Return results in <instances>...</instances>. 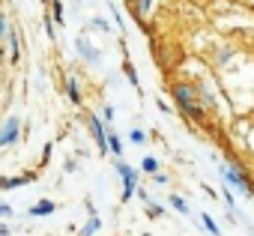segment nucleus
I'll list each match as a JSON object with an SVG mask.
<instances>
[{"instance_id":"f257e3e1","label":"nucleus","mask_w":254,"mask_h":236,"mask_svg":"<svg viewBox=\"0 0 254 236\" xmlns=\"http://www.w3.org/2000/svg\"><path fill=\"white\" fill-rule=\"evenodd\" d=\"M174 99H177V105H180V111L189 117V120H194V123H203V102H200V93H197V87L194 84H174Z\"/></svg>"},{"instance_id":"f03ea898","label":"nucleus","mask_w":254,"mask_h":236,"mask_svg":"<svg viewBox=\"0 0 254 236\" xmlns=\"http://www.w3.org/2000/svg\"><path fill=\"white\" fill-rule=\"evenodd\" d=\"M221 177H224V182H230L233 188H239V191H251V179H248V174H245L236 162H227V165L221 168Z\"/></svg>"},{"instance_id":"7ed1b4c3","label":"nucleus","mask_w":254,"mask_h":236,"mask_svg":"<svg viewBox=\"0 0 254 236\" xmlns=\"http://www.w3.org/2000/svg\"><path fill=\"white\" fill-rule=\"evenodd\" d=\"M117 174L123 179V200H132V194L138 191V171L126 162H117Z\"/></svg>"},{"instance_id":"20e7f679","label":"nucleus","mask_w":254,"mask_h":236,"mask_svg":"<svg viewBox=\"0 0 254 236\" xmlns=\"http://www.w3.org/2000/svg\"><path fill=\"white\" fill-rule=\"evenodd\" d=\"M87 126H90V135L96 138V147L99 153H108V135H105V120H99L96 114L87 117Z\"/></svg>"},{"instance_id":"39448f33","label":"nucleus","mask_w":254,"mask_h":236,"mask_svg":"<svg viewBox=\"0 0 254 236\" xmlns=\"http://www.w3.org/2000/svg\"><path fill=\"white\" fill-rule=\"evenodd\" d=\"M18 135H21V123L15 120V117H9V120L3 123V129H0V147L15 144V141H18Z\"/></svg>"},{"instance_id":"423d86ee","label":"nucleus","mask_w":254,"mask_h":236,"mask_svg":"<svg viewBox=\"0 0 254 236\" xmlns=\"http://www.w3.org/2000/svg\"><path fill=\"white\" fill-rule=\"evenodd\" d=\"M75 48H78L81 60H87L90 66H96V63H99V54H96V48H93V45H90L84 36H78V39H75Z\"/></svg>"},{"instance_id":"0eeeda50","label":"nucleus","mask_w":254,"mask_h":236,"mask_svg":"<svg viewBox=\"0 0 254 236\" xmlns=\"http://www.w3.org/2000/svg\"><path fill=\"white\" fill-rule=\"evenodd\" d=\"M3 42H6V54H9V60H12V63H18V57H21V51H18V33L12 30Z\"/></svg>"},{"instance_id":"6e6552de","label":"nucleus","mask_w":254,"mask_h":236,"mask_svg":"<svg viewBox=\"0 0 254 236\" xmlns=\"http://www.w3.org/2000/svg\"><path fill=\"white\" fill-rule=\"evenodd\" d=\"M66 93L75 105H81V90H78V78L75 75H66Z\"/></svg>"},{"instance_id":"1a4fd4ad","label":"nucleus","mask_w":254,"mask_h":236,"mask_svg":"<svg viewBox=\"0 0 254 236\" xmlns=\"http://www.w3.org/2000/svg\"><path fill=\"white\" fill-rule=\"evenodd\" d=\"M99 224H102V221H99V215H96V209L90 206V221L84 224V230H81V236H93V233L99 230Z\"/></svg>"},{"instance_id":"9d476101","label":"nucleus","mask_w":254,"mask_h":236,"mask_svg":"<svg viewBox=\"0 0 254 236\" xmlns=\"http://www.w3.org/2000/svg\"><path fill=\"white\" fill-rule=\"evenodd\" d=\"M54 209H57V206H54L51 200H39V203H36V206L30 209V215H33V218H36V215H51Z\"/></svg>"},{"instance_id":"9b49d317","label":"nucleus","mask_w":254,"mask_h":236,"mask_svg":"<svg viewBox=\"0 0 254 236\" xmlns=\"http://www.w3.org/2000/svg\"><path fill=\"white\" fill-rule=\"evenodd\" d=\"M51 18H54V24H60L63 27V21H66V15H63V3H60V0H51Z\"/></svg>"},{"instance_id":"f8f14e48","label":"nucleus","mask_w":254,"mask_h":236,"mask_svg":"<svg viewBox=\"0 0 254 236\" xmlns=\"http://www.w3.org/2000/svg\"><path fill=\"white\" fill-rule=\"evenodd\" d=\"M153 3H156V0H129V6H135V12H138V15H150Z\"/></svg>"},{"instance_id":"ddd939ff","label":"nucleus","mask_w":254,"mask_h":236,"mask_svg":"<svg viewBox=\"0 0 254 236\" xmlns=\"http://www.w3.org/2000/svg\"><path fill=\"white\" fill-rule=\"evenodd\" d=\"M33 179V174H27V177H15V179H0V188H15V185H24V182H30Z\"/></svg>"},{"instance_id":"4468645a","label":"nucleus","mask_w":254,"mask_h":236,"mask_svg":"<svg viewBox=\"0 0 254 236\" xmlns=\"http://www.w3.org/2000/svg\"><path fill=\"white\" fill-rule=\"evenodd\" d=\"M108 150H111L114 156H120V153H123V141H120L114 132H108Z\"/></svg>"},{"instance_id":"2eb2a0df","label":"nucleus","mask_w":254,"mask_h":236,"mask_svg":"<svg viewBox=\"0 0 254 236\" xmlns=\"http://www.w3.org/2000/svg\"><path fill=\"white\" fill-rule=\"evenodd\" d=\"M12 33V27H9V18H6V12L0 9V39H6Z\"/></svg>"},{"instance_id":"dca6fc26","label":"nucleus","mask_w":254,"mask_h":236,"mask_svg":"<svg viewBox=\"0 0 254 236\" xmlns=\"http://www.w3.org/2000/svg\"><path fill=\"white\" fill-rule=\"evenodd\" d=\"M141 168H144L147 174H153V177H156V171H159V162H156L153 156H144V162H141Z\"/></svg>"},{"instance_id":"f3484780","label":"nucleus","mask_w":254,"mask_h":236,"mask_svg":"<svg viewBox=\"0 0 254 236\" xmlns=\"http://www.w3.org/2000/svg\"><path fill=\"white\" fill-rule=\"evenodd\" d=\"M171 206H174V209H180V212H183V215H186V212H189V203H186V200H183V197H180V194H171Z\"/></svg>"},{"instance_id":"a211bd4d","label":"nucleus","mask_w":254,"mask_h":236,"mask_svg":"<svg viewBox=\"0 0 254 236\" xmlns=\"http://www.w3.org/2000/svg\"><path fill=\"white\" fill-rule=\"evenodd\" d=\"M203 227H206V230H209L212 236H221V230H218V224H215V221H212L209 215H203Z\"/></svg>"},{"instance_id":"6ab92c4d","label":"nucleus","mask_w":254,"mask_h":236,"mask_svg":"<svg viewBox=\"0 0 254 236\" xmlns=\"http://www.w3.org/2000/svg\"><path fill=\"white\" fill-rule=\"evenodd\" d=\"M90 24H93V27H96V30H105V33H108V30H111V27H108V21H105V18H93V21H90Z\"/></svg>"},{"instance_id":"aec40b11","label":"nucleus","mask_w":254,"mask_h":236,"mask_svg":"<svg viewBox=\"0 0 254 236\" xmlns=\"http://www.w3.org/2000/svg\"><path fill=\"white\" fill-rule=\"evenodd\" d=\"M147 209H150V212H153L156 218H159V215H165V209H162L159 203H153V200H147Z\"/></svg>"},{"instance_id":"412c9836","label":"nucleus","mask_w":254,"mask_h":236,"mask_svg":"<svg viewBox=\"0 0 254 236\" xmlns=\"http://www.w3.org/2000/svg\"><path fill=\"white\" fill-rule=\"evenodd\" d=\"M132 141H135V144H144V141H147V135H144L141 129H132Z\"/></svg>"},{"instance_id":"4be33fe9","label":"nucleus","mask_w":254,"mask_h":236,"mask_svg":"<svg viewBox=\"0 0 254 236\" xmlns=\"http://www.w3.org/2000/svg\"><path fill=\"white\" fill-rule=\"evenodd\" d=\"M126 75H129L132 87H141V84H138V75H135V69H132V66H126Z\"/></svg>"},{"instance_id":"5701e85b","label":"nucleus","mask_w":254,"mask_h":236,"mask_svg":"<svg viewBox=\"0 0 254 236\" xmlns=\"http://www.w3.org/2000/svg\"><path fill=\"white\" fill-rule=\"evenodd\" d=\"M102 117H105V123H111V120H114V108H105Z\"/></svg>"},{"instance_id":"b1692460","label":"nucleus","mask_w":254,"mask_h":236,"mask_svg":"<svg viewBox=\"0 0 254 236\" xmlns=\"http://www.w3.org/2000/svg\"><path fill=\"white\" fill-rule=\"evenodd\" d=\"M48 159H51V144H48V147H45V150H42V165H45V162H48Z\"/></svg>"},{"instance_id":"393cba45","label":"nucleus","mask_w":254,"mask_h":236,"mask_svg":"<svg viewBox=\"0 0 254 236\" xmlns=\"http://www.w3.org/2000/svg\"><path fill=\"white\" fill-rule=\"evenodd\" d=\"M6 60H9V54H6V48H0V66H3Z\"/></svg>"},{"instance_id":"a878e982","label":"nucleus","mask_w":254,"mask_h":236,"mask_svg":"<svg viewBox=\"0 0 254 236\" xmlns=\"http://www.w3.org/2000/svg\"><path fill=\"white\" fill-rule=\"evenodd\" d=\"M12 212V206H6V203H0V215H9Z\"/></svg>"},{"instance_id":"bb28decb","label":"nucleus","mask_w":254,"mask_h":236,"mask_svg":"<svg viewBox=\"0 0 254 236\" xmlns=\"http://www.w3.org/2000/svg\"><path fill=\"white\" fill-rule=\"evenodd\" d=\"M0 236H9V227H3V224H0Z\"/></svg>"},{"instance_id":"cd10ccee","label":"nucleus","mask_w":254,"mask_h":236,"mask_svg":"<svg viewBox=\"0 0 254 236\" xmlns=\"http://www.w3.org/2000/svg\"><path fill=\"white\" fill-rule=\"evenodd\" d=\"M42 3H51V0H42Z\"/></svg>"},{"instance_id":"c85d7f7f","label":"nucleus","mask_w":254,"mask_h":236,"mask_svg":"<svg viewBox=\"0 0 254 236\" xmlns=\"http://www.w3.org/2000/svg\"><path fill=\"white\" fill-rule=\"evenodd\" d=\"M251 191H254V185H251Z\"/></svg>"}]
</instances>
